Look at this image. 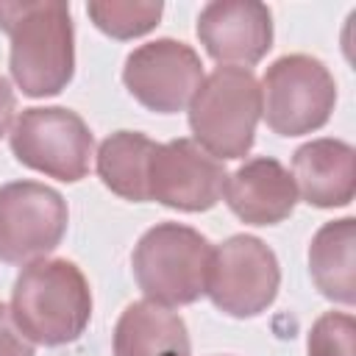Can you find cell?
I'll list each match as a JSON object with an SVG mask.
<instances>
[{
	"label": "cell",
	"mask_w": 356,
	"mask_h": 356,
	"mask_svg": "<svg viewBox=\"0 0 356 356\" xmlns=\"http://www.w3.org/2000/svg\"><path fill=\"white\" fill-rule=\"evenodd\" d=\"M8 70L25 97H53L75 75V28L61 0H0Z\"/></svg>",
	"instance_id": "obj_1"
},
{
	"label": "cell",
	"mask_w": 356,
	"mask_h": 356,
	"mask_svg": "<svg viewBox=\"0 0 356 356\" xmlns=\"http://www.w3.org/2000/svg\"><path fill=\"white\" fill-rule=\"evenodd\" d=\"M11 317L36 345L75 342L92 317V289L70 259H36L22 267L11 289Z\"/></svg>",
	"instance_id": "obj_2"
},
{
	"label": "cell",
	"mask_w": 356,
	"mask_h": 356,
	"mask_svg": "<svg viewBox=\"0 0 356 356\" xmlns=\"http://www.w3.org/2000/svg\"><path fill=\"white\" fill-rule=\"evenodd\" d=\"M259 120L261 92L248 67H214L203 75V83L189 103L192 142L217 161L248 156L256 142Z\"/></svg>",
	"instance_id": "obj_3"
},
{
	"label": "cell",
	"mask_w": 356,
	"mask_h": 356,
	"mask_svg": "<svg viewBox=\"0 0 356 356\" xmlns=\"http://www.w3.org/2000/svg\"><path fill=\"white\" fill-rule=\"evenodd\" d=\"M211 242L184 222H159L147 228L134 253L131 267L147 300L161 306H189L206 295Z\"/></svg>",
	"instance_id": "obj_4"
},
{
	"label": "cell",
	"mask_w": 356,
	"mask_h": 356,
	"mask_svg": "<svg viewBox=\"0 0 356 356\" xmlns=\"http://www.w3.org/2000/svg\"><path fill=\"white\" fill-rule=\"evenodd\" d=\"M261 117L278 136H303L320 131L337 103V81L331 70L306 53L275 58L259 83Z\"/></svg>",
	"instance_id": "obj_5"
},
{
	"label": "cell",
	"mask_w": 356,
	"mask_h": 356,
	"mask_svg": "<svg viewBox=\"0 0 356 356\" xmlns=\"http://www.w3.org/2000/svg\"><path fill=\"white\" fill-rule=\"evenodd\" d=\"M8 145L22 167L75 184L89 172L95 139L78 111L64 106H33L14 120Z\"/></svg>",
	"instance_id": "obj_6"
},
{
	"label": "cell",
	"mask_w": 356,
	"mask_h": 356,
	"mask_svg": "<svg viewBox=\"0 0 356 356\" xmlns=\"http://www.w3.org/2000/svg\"><path fill=\"white\" fill-rule=\"evenodd\" d=\"M281 286V264L270 245L250 234H234L211 248L206 295L228 317L245 320L267 312Z\"/></svg>",
	"instance_id": "obj_7"
},
{
	"label": "cell",
	"mask_w": 356,
	"mask_h": 356,
	"mask_svg": "<svg viewBox=\"0 0 356 356\" xmlns=\"http://www.w3.org/2000/svg\"><path fill=\"white\" fill-rule=\"evenodd\" d=\"M67 200L47 184L11 181L0 186V261L31 264L53 253L67 234Z\"/></svg>",
	"instance_id": "obj_8"
},
{
	"label": "cell",
	"mask_w": 356,
	"mask_h": 356,
	"mask_svg": "<svg viewBox=\"0 0 356 356\" xmlns=\"http://www.w3.org/2000/svg\"><path fill=\"white\" fill-rule=\"evenodd\" d=\"M122 83L147 111L178 114L203 83V61L186 42L161 36L128 53Z\"/></svg>",
	"instance_id": "obj_9"
},
{
	"label": "cell",
	"mask_w": 356,
	"mask_h": 356,
	"mask_svg": "<svg viewBox=\"0 0 356 356\" xmlns=\"http://www.w3.org/2000/svg\"><path fill=\"white\" fill-rule=\"evenodd\" d=\"M225 167L197 142L181 136L156 145L147 161V200L178 211H209L225 189Z\"/></svg>",
	"instance_id": "obj_10"
},
{
	"label": "cell",
	"mask_w": 356,
	"mask_h": 356,
	"mask_svg": "<svg viewBox=\"0 0 356 356\" xmlns=\"http://www.w3.org/2000/svg\"><path fill=\"white\" fill-rule=\"evenodd\" d=\"M203 50L225 67L259 64L273 47V14L259 0H211L197 14Z\"/></svg>",
	"instance_id": "obj_11"
},
{
	"label": "cell",
	"mask_w": 356,
	"mask_h": 356,
	"mask_svg": "<svg viewBox=\"0 0 356 356\" xmlns=\"http://www.w3.org/2000/svg\"><path fill=\"white\" fill-rule=\"evenodd\" d=\"M222 195L234 217L248 225H278L298 203L292 172L273 156H256L236 167L225 178Z\"/></svg>",
	"instance_id": "obj_12"
},
{
	"label": "cell",
	"mask_w": 356,
	"mask_h": 356,
	"mask_svg": "<svg viewBox=\"0 0 356 356\" xmlns=\"http://www.w3.org/2000/svg\"><path fill=\"white\" fill-rule=\"evenodd\" d=\"M292 181L309 206H348L356 195V150L342 139H312L292 153Z\"/></svg>",
	"instance_id": "obj_13"
},
{
	"label": "cell",
	"mask_w": 356,
	"mask_h": 356,
	"mask_svg": "<svg viewBox=\"0 0 356 356\" xmlns=\"http://www.w3.org/2000/svg\"><path fill=\"white\" fill-rule=\"evenodd\" d=\"M114 356H192L184 317L147 298L128 303L114 325Z\"/></svg>",
	"instance_id": "obj_14"
},
{
	"label": "cell",
	"mask_w": 356,
	"mask_h": 356,
	"mask_svg": "<svg viewBox=\"0 0 356 356\" xmlns=\"http://www.w3.org/2000/svg\"><path fill=\"white\" fill-rule=\"evenodd\" d=\"M309 273L317 292L334 303H356V220L342 217L317 228L309 242Z\"/></svg>",
	"instance_id": "obj_15"
},
{
	"label": "cell",
	"mask_w": 356,
	"mask_h": 356,
	"mask_svg": "<svg viewBox=\"0 0 356 356\" xmlns=\"http://www.w3.org/2000/svg\"><path fill=\"white\" fill-rule=\"evenodd\" d=\"M159 142L147 139L139 131H117L106 136L97 147L95 167L97 178L108 192L122 200L145 203L147 200V161Z\"/></svg>",
	"instance_id": "obj_16"
},
{
	"label": "cell",
	"mask_w": 356,
	"mask_h": 356,
	"mask_svg": "<svg viewBox=\"0 0 356 356\" xmlns=\"http://www.w3.org/2000/svg\"><path fill=\"white\" fill-rule=\"evenodd\" d=\"M86 14L100 33L128 42L150 33L159 25L164 14V3L161 0H89Z\"/></svg>",
	"instance_id": "obj_17"
},
{
	"label": "cell",
	"mask_w": 356,
	"mask_h": 356,
	"mask_svg": "<svg viewBox=\"0 0 356 356\" xmlns=\"http://www.w3.org/2000/svg\"><path fill=\"white\" fill-rule=\"evenodd\" d=\"M309 356H356V320L348 312H325L314 320L309 339Z\"/></svg>",
	"instance_id": "obj_18"
},
{
	"label": "cell",
	"mask_w": 356,
	"mask_h": 356,
	"mask_svg": "<svg viewBox=\"0 0 356 356\" xmlns=\"http://www.w3.org/2000/svg\"><path fill=\"white\" fill-rule=\"evenodd\" d=\"M0 356H33V342L17 328L6 303H0Z\"/></svg>",
	"instance_id": "obj_19"
},
{
	"label": "cell",
	"mask_w": 356,
	"mask_h": 356,
	"mask_svg": "<svg viewBox=\"0 0 356 356\" xmlns=\"http://www.w3.org/2000/svg\"><path fill=\"white\" fill-rule=\"evenodd\" d=\"M14 111H17V95L11 89V83L0 75V139L8 134L11 122H14Z\"/></svg>",
	"instance_id": "obj_20"
}]
</instances>
